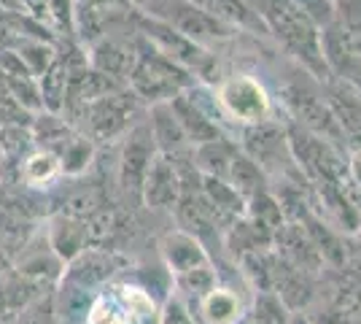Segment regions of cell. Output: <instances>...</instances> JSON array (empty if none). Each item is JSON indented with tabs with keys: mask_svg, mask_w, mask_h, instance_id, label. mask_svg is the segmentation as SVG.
<instances>
[{
	"mask_svg": "<svg viewBox=\"0 0 361 324\" xmlns=\"http://www.w3.org/2000/svg\"><path fill=\"white\" fill-rule=\"evenodd\" d=\"M106 192L103 186L97 184H78L71 186L62 198V208L60 214L68 216V219H75V222H87L90 216H94L100 208H106Z\"/></svg>",
	"mask_w": 361,
	"mask_h": 324,
	"instance_id": "cell-20",
	"label": "cell"
},
{
	"mask_svg": "<svg viewBox=\"0 0 361 324\" xmlns=\"http://www.w3.org/2000/svg\"><path fill=\"white\" fill-rule=\"evenodd\" d=\"M0 324H11V316H8V319H6V322H0Z\"/></svg>",
	"mask_w": 361,
	"mask_h": 324,
	"instance_id": "cell-37",
	"label": "cell"
},
{
	"mask_svg": "<svg viewBox=\"0 0 361 324\" xmlns=\"http://www.w3.org/2000/svg\"><path fill=\"white\" fill-rule=\"evenodd\" d=\"M178 287L183 292L195 294V300L200 303L205 294H211L213 289L219 287V276H216V270H213V263L202 265V268H197L192 273L178 276Z\"/></svg>",
	"mask_w": 361,
	"mask_h": 324,
	"instance_id": "cell-28",
	"label": "cell"
},
{
	"mask_svg": "<svg viewBox=\"0 0 361 324\" xmlns=\"http://www.w3.org/2000/svg\"><path fill=\"white\" fill-rule=\"evenodd\" d=\"M291 324H310L307 319H300V316H291Z\"/></svg>",
	"mask_w": 361,
	"mask_h": 324,
	"instance_id": "cell-36",
	"label": "cell"
},
{
	"mask_svg": "<svg viewBox=\"0 0 361 324\" xmlns=\"http://www.w3.org/2000/svg\"><path fill=\"white\" fill-rule=\"evenodd\" d=\"M60 176H62V165H60V157L54 155V152L35 149L22 162V179L30 186H49L54 184Z\"/></svg>",
	"mask_w": 361,
	"mask_h": 324,
	"instance_id": "cell-24",
	"label": "cell"
},
{
	"mask_svg": "<svg viewBox=\"0 0 361 324\" xmlns=\"http://www.w3.org/2000/svg\"><path fill=\"white\" fill-rule=\"evenodd\" d=\"M46 244H49L51 254H54L62 265H71L81 251L90 248V241H87V224L57 214L54 219H51V227H49Z\"/></svg>",
	"mask_w": 361,
	"mask_h": 324,
	"instance_id": "cell-18",
	"label": "cell"
},
{
	"mask_svg": "<svg viewBox=\"0 0 361 324\" xmlns=\"http://www.w3.org/2000/svg\"><path fill=\"white\" fill-rule=\"evenodd\" d=\"M143 106L127 87L119 92L108 95L103 100H94L84 108L75 122L81 119V136H87L92 143L97 140H114L133 130V116Z\"/></svg>",
	"mask_w": 361,
	"mask_h": 324,
	"instance_id": "cell-7",
	"label": "cell"
},
{
	"mask_svg": "<svg viewBox=\"0 0 361 324\" xmlns=\"http://www.w3.org/2000/svg\"><path fill=\"white\" fill-rule=\"evenodd\" d=\"M297 8H302V14L307 16L318 30L329 28L334 22V0H291Z\"/></svg>",
	"mask_w": 361,
	"mask_h": 324,
	"instance_id": "cell-31",
	"label": "cell"
},
{
	"mask_svg": "<svg viewBox=\"0 0 361 324\" xmlns=\"http://www.w3.org/2000/svg\"><path fill=\"white\" fill-rule=\"evenodd\" d=\"M133 25H135V30L140 32L159 54H165L167 60H173L176 65H180L183 71H189V73L197 78V84L216 87V84L221 81V78H219V62H216V57H213L211 52L202 49L200 44H195V41H189L186 35H180V32L176 30V28H170L167 22L135 8Z\"/></svg>",
	"mask_w": 361,
	"mask_h": 324,
	"instance_id": "cell-3",
	"label": "cell"
},
{
	"mask_svg": "<svg viewBox=\"0 0 361 324\" xmlns=\"http://www.w3.org/2000/svg\"><path fill=\"white\" fill-rule=\"evenodd\" d=\"M259 14L267 25V32L300 62L307 76L321 84L329 81V68L321 52V30L302 14V8H297L291 0H264Z\"/></svg>",
	"mask_w": 361,
	"mask_h": 324,
	"instance_id": "cell-1",
	"label": "cell"
},
{
	"mask_svg": "<svg viewBox=\"0 0 361 324\" xmlns=\"http://www.w3.org/2000/svg\"><path fill=\"white\" fill-rule=\"evenodd\" d=\"M180 192H183V184H180V170L176 157L157 152V157L151 160L149 173H146L140 200L149 208H157V211H176Z\"/></svg>",
	"mask_w": 361,
	"mask_h": 324,
	"instance_id": "cell-13",
	"label": "cell"
},
{
	"mask_svg": "<svg viewBox=\"0 0 361 324\" xmlns=\"http://www.w3.org/2000/svg\"><path fill=\"white\" fill-rule=\"evenodd\" d=\"M6 311H8V300H6V284L0 281V322H6Z\"/></svg>",
	"mask_w": 361,
	"mask_h": 324,
	"instance_id": "cell-35",
	"label": "cell"
},
{
	"mask_svg": "<svg viewBox=\"0 0 361 324\" xmlns=\"http://www.w3.org/2000/svg\"><path fill=\"white\" fill-rule=\"evenodd\" d=\"M281 100H283L288 116H291V122L297 124V127H302V130H307V133H313L318 138L329 140V143L348 152V143L343 138L337 122H334V116H331L329 103H326V97L318 92L316 87H310L307 81H288L281 90Z\"/></svg>",
	"mask_w": 361,
	"mask_h": 324,
	"instance_id": "cell-5",
	"label": "cell"
},
{
	"mask_svg": "<svg viewBox=\"0 0 361 324\" xmlns=\"http://www.w3.org/2000/svg\"><path fill=\"white\" fill-rule=\"evenodd\" d=\"M68 87H71V73H68L65 62L57 57L51 62V68L38 78V92H41V103H44L46 114L62 116V108L68 100Z\"/></svg>",
	"mask_w": 361,
	"mask_h": 324,
	"instance_id": "cell-21",
	"label": "cell"
},
{
	"mask_svg": "<svg viewBox=\"0 0 361 324\" xmlns=\"http://www.w3.org/2000/svg\"><path fill=\"white\" fill-rule=\"evenodd\" d=\"M170 108L176 114V119L180 122L189 146H202V143H211V140L226 138L221 122L211 114V108L205 106L202 92H200V84H195L192 90L180 92L176 100H170Z\"/></svg>",
	"mask_w": 361,
	"mask_h": 324,
	"instance_id": "cell-9",
	"label": "cell"
},
{
	"mask_svg": "<svg viewBox=\"0 0 361 324\" xmlns=\"http://www.w3.org/2000/svg\"><path fill=\"white\" fill-rule=\"evenodd\" d=\"M226 181L238 189V195H240L245 203L251 200V198H256L259 192L270 189V186H267V176H264V170L259 168L251 157L243 155V152H238V157L232 160V168H229Z\"/></svg>",
	"mask_w": 361,
	"mask_h": 324,
	"instance_id": "cell-23",
	"label": "cell"
},
{
	"mask_svg": "<svg viewBox=\"0 0 361 324\" xmlns=\"http://www.w3.org/2000/svg\"><path fill=\"white\" fill-rule=\"evenodd\" d=\"M87 60H90V68L127 84V78L137 62V35L130 41V38H121V35L108 30L100 41H94L87 49Z\"/></svg>",
	"mask_w": 361,
	"mask_h": 324,
	"instance_id": "cell-12",
	"label": "cell"
},
{
	"mask_svg": "<svg viewBox=\"0 0 361 324\" xmlns=\"http://www.w3.org/2000/svg\"><path fill=\"white\" fill-rule=\"evenodd\" d=\"M348 179L361 192V149L348 155Z\"/></svg>",
	"mask_w": 361,
	"mask_h": 324,
	"instance_id": "cell-34",
	"label": "cell"
},
{
	"mask_svg": "<svg viewBox=\"0 0 361 324\" xmlns=\"http://www.w3.org/2000/svg\"><path fill=\"white\" fill-rule=\"evenodd\" d=\"M149 130H151V138H154V146H157L159 155L180 157V155H189V152H192L189 138H186V133H183L180 122L176 119V114H173L170 103L149 108Z\"/></svg>",
	"mask_w": 361,
	"mask_h": 324,
	"instance_id": "cell-17",
	"label": "cell"
},
{
	"mask_svg": "<svg viewBox=\"0 0 361 324\" xmlns=\"http://www.w3.org/2000/svg\"><path fill=\"white\" fill-rule=\"evenodd\" d=\"M49 8V25L57 38H73V22H75V0H46ZM75 41V38H73Z\"/></svg>",
	"mask_w": 361,
	"mask_h": 324,
	"instance_id": "cell-29",
	"label": "cell"
},
{
	"mask_svg": "<svg viewBox=\"0 0 361 324\" xmlns=\"http://www.w3.org/2000/svg\"><path fill=\"white\" fill-rule=\"evenodd\" d=\"M162 324H200L192 308L180 300V297H173L165 306V313H162Z\"/></svg>",
	"mask_w": 361,
	"mask_h": 324,
	"instance_id": "cell-32",
	"label": "cell"
},
{
	"mask_svg": "<svg viewBox=\"0 0 361 324\" xmlns=\"http://www.w3.org/2000/svg\"><path fill=\"white\" fill-rule=\"evenodd\" d=\"M11 324H60V306L57 294L44 292L30 300L25 308L11 313Z\"/></svg>",
	"mask_w": 361,
	"mask_h": 324,
	"instance_id": "cell-27",
	"label": "cell"
},
{
	"mask_svg": "<svg viewBox=\"0 0 361 324\" xmlns=\"http://www.w3.org/2000/svg\"><path fill=\"white\" fill-rule=\"evenodd\" d=\"M119 270V254L114 248H87L75 257L73 263L68 265L65 270V278L71 287H78V289H92L97 284H103L108 278Z\"/></svg>",
	"mask_w": 361,
	"mask_h": 324,
	"instance_id": "cell-14",
	"label": "cell"
},
{
	"mask_svg": "<svg viewBox=\"0 0 361 324\" xmlns=\"http://www.w3.org/2000/svg\"><path fill=\"white\" fill-rule=\"evenodd\" d=\"M75 6L92 8V11H106V14H114V11H133V3H130V0H75Z\"/></svg>",
	"mask_w": 361,
	"mask_h": 324,
	"instance_id": "cell-33",
	"label": "cell"
},
{
	"mask_svg": "<svg viewBox=\"0 0 361 324\" xmlns=\"http://www.w3.org/2000/svg\"><path fill=\"white\" fill-rule=\"evenodd\" d=\"M195 84L197 78L189 71H183L180 65L167 60L165 54H159L137 32V62L127 78V90L135 95L140 103H146L149 108L162 106V103L176 100L180 92L192 90Z\"/></svg>",
	"mask_w": 361,
	"mask_h": 324,
	"instance_id": "cell-2",
	"label": "cell"
},
{
	"mask_svg": "<svg viewBox=\"0 0 361 324\" xmlns=\"http://www.w3.org/2000/svg\"><path fill=\"white\" fill-rule=\"evenodd\" d=\"M238 152H240L238 140L219 138L211 140V143H202V146H195L192 149V162H195L200 176H213V179H224L226 181L232 160L238 157Z\"/></svg>",
	"mask_w": 361,
	"mask_h": 324,
	"instance_id": "cell-19",
	"label": "cell"
},
{
	"mask_svg": "<svg viewBox=\"0 0 361 324\" xmlns=\"http://www.w3.org/2000/svg\"><path fill=\"white\" fill-rule=\"evenodd\" d=\"M238 324H248V322H245V319H240V322H238Z\"/></svg>",
	"mask_w": 361,
	"mask_h": 324,
	"instance_id": "cell-38",
	"label": "cell"
},
{
	"mask_svg": "<svg viewBox=\"0 0 361 324\" xmlns=\"http://www.w3.org/2000/svg\"><path fill=\"white\" fill-rule=\"evenodd\" d=\"M248 324H291V311L275 292H256L245 313Z\"/></svg>",
	"mask_w": 361,
	"mask_h": 324,
	"instance_id": "cell-26",
	"label": "cell"
},
{
	"mask_svg": "<svg viewBox=\"0 0 361 324\" xmlns=\"http://www.w3.org/2000/svg\"><path fill=\"white\" fill-rule=\"evenodd\" d=\"M200 324H238L240 322V300L235 292L216 287L200 303Z\"/></svg>",
	"mask_w": 361,
	"mask_h": 324,
	"instance_id": "cell-22",
	"label": "cell"
},
{
	"mask_svg": "<svg viewBox=\"0 0 361 324\" xmlns=\"http://www.w3.org/2000/svg\"><path fill=\"white\" fill-rule=\"evenodd\" d=\"M162 260H165L167 270L176 278L211 263V257H208V251L202 246V241L183 230H173L162 238Z\"/></svg>",
	"mask_w": 361,
	"mask_h": 324,
	"instance_id": "cell-15",
	"label": "cell"
},
{
	"mask_svg": "<svg viewBox=\"0 0 361 324\" xmlns=\"http://www.w3.org/2000/svg\"><path fill=\"white\" fill-rule=\"evenodd\" d=\"M197 3L208 16H213L216 22H221L229 30H245L256 32V35H270L267 25L262 14L256 11L254 6H248L245 0H192Z\"/></svg>",
	"mask_w": 361,
	"mask_h": 324,
	"instance_id": "cell-16",
	"label": "cell"
},
{
	"mask_svg": "<svg viewBox=\"0 0 361 324\" xmlns=\"http://www.w3.org/2000/svg\"><path fill=\"white\" fill-rule=\"evenodd\" d=\"M216 103L221 108L224 119L240 124V127H251V124H262L272 119V97L264 90L262 81H256L254 76H226L221 78L216 87Z\"/></svg>",
	"mask_w": 361,
	"mask_h": 324,
	"instance_id": "cell-4",
	"label": "cell"
},
{
	"mask_svg": "<svg viewBox=\"0 0 361 324\" xmlns=\"http://www.w3.org/2000/svg\"><path fill=\"white\" fill-rule=\"evenodd\" d=\"M57 157H60L62 176L78 179V176L87 173V168L92 165V160H94V143H92L87 136L75 133L73 138L68 140L60 152H57Z\"/></svg>",
	"mask_w": 361,
	"mask_h": 324,
	"instance_id": "cell-25",
	"label": "cell"
},
{
	"mask_svg": "<svg viewBox=\"0 0 361 324\" xmlns=\"http://www.w3.org/2000/svg\"><path fill=\"white\" fill-rule=\"evenodd\" d=\"M334 22L361 44V0H334Z\"/></svg>",
	"mask_w": 361,
	"mask_h": 324,
	"instance_id": "cell-30",
	"label": "cell"
},
{
	"mask_svg": "<svg viewBox=\"0 0 361 324\" xmlns=\"http://www.w3.org/2000/svg\"><path fill=\"white\" fill-rule=\"evenodd\" d=\"M143 11L167 22L170 28H176L180 35H186L189 41L200 44L202 49H208L211 44L229 41L235 35V30H229L221 22H216L213 16L205 14L192 0H149Z\"/></svg>",
	"mask_w": 361,
	"mask_h": 324,
	"instance_id": "cell-6",
	"label": "cell"
},
{
	"mask_svg": "<svg viewBox=\"0 0 361 324\" xmlns=\"http://www.w3.org/2000/svg\"><path fill=\"white\" fill-rule=\"evenodd\" d=\"M240 152L245 157H251L256 165L264 170V176H283L288 168H297L291 149H288L283 124L270 119V122L251 124V127H240Z\"/></svg>",
	"mask_w": 361,
	"mask_h": 324,
	"instance_id": "cell-8",
	"label": "cell"
},
{
	"mask_svg": "<svg viewBox=\"0 0 361 324\" xmlns=\"http://www.w3.org/2000/svg\"><path fill=\"white\" fill-rule=\"evenodd\" d=\"M324 97L348 143V155L361 149V92L348 81L329 78L324 81Z\"/></svg>",
	"mask_w": 361,
	"mask_h": 324,
	"instance_id": "cell-11",
	"label": "cell"
},
{
	"mask_svg": "<svg viewBox=\"0 0 361 324\" xmlns=\"http://www.w3.org/2000/svg\"><path fill=\"white\" fill-rule=\"evenodd\" d=\"M154 157H157V146L151 138V130L149 127H133L119 157V186L124 195L140 198Z\"/></svg>",
	"mask_w": 361,
	"mask_h": 324,
	"instance_id": "cell-10",
	"label": "cell"
}]
</instances>
